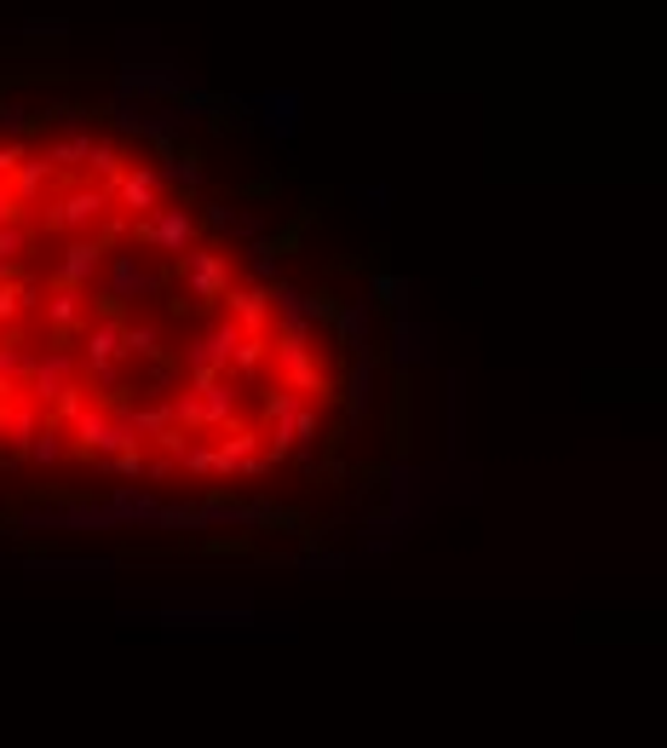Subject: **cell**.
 <instances>
[]
</instances>
